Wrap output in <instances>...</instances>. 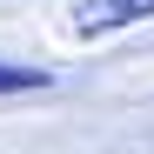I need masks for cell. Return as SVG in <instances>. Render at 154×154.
I'll list each match as a JSON object with an SVG mask.
<instances>
[{
    "instance_id": "cell-1",
    "label": "cell",
    "mask_w": 154,
    "mask_h": 154,
    "mask_svg": "<svg viewBox=\"0 0 154 154\" xmlns=\"http://www.w3.org/2000/svg\"><path fill=\"white\" fill-rule=\"evenodd\" d=\"M134 20H154V0H74V34H114L134 27Z\"/></svg>"
},
{
    "instance_id": "cell-2",
    "label": "cell",
    "mask_w": 154,
    "mask_h": 154,
    "mask_svg": "<svg viewBox=\"0 0 154 154\" xmlns=\"http://www.w3.org/2000/svg\"><path fill=\"white\" fill-rule=\"evenodd\" d=\"M34 87H47V67H34V60H0V94H34Z\"/></svg>"
}]
</instances>
